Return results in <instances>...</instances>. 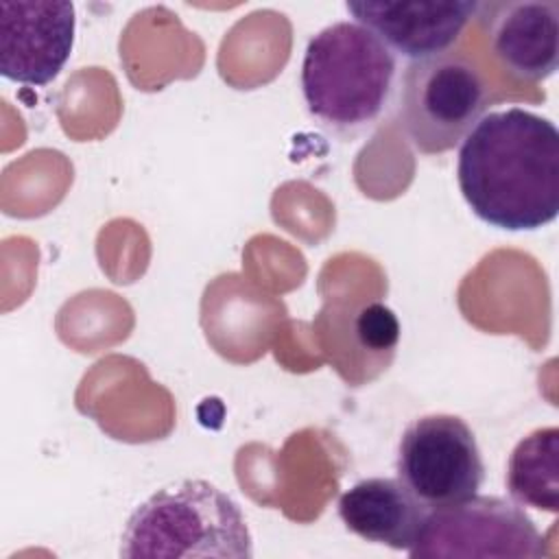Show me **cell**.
Wrapping results in <instances>:
<instances>
[{"instance_id":"1","label":"cell","mask_w":559,"mask_h":559,"mask_svg":"<svg viewBox=\"0 0 559 559\" xmlns=\"http://www.w3.org/2000/svg\"><path fill=\"white\" fill-rule=\"evenodd\" d=\"M456 179L480 221L539 229L559 212V131L522 107L489 111L461 142Z\"/></svg>"},{"instance_id":"2","label":"cell","mask_w":559,"mask_h":559,"mask_svg":"<svg viewBox=\"0 0 559 559\" xmlns=\"http://www.w3.org/2000/svg\"><path fill=\"white\" fill-rule=\"evenodd\" d=\"M120 557L249 559L253 539L240 507L207 480L162 487L129 515Z\"/></svg>"},{"instance_id":"3","label":"cell","mask_w":559,"mask_h":559,"mask_svg":"<svg viewBox=\"0 0 559 559\" xmlns=\"http://www.w3.org/2000/svg\"><path fill=\"white\" fill-rule=\"evenodd\" d=\"M395 55L358 22H334L310 37L301 61L308 111L325 127L354 131L384 109Z\"/></svg>"},{"instance_id":"4","label":"cell","mask_w":559,"mask_h":559,"mask_svg":"<svg viewBox=\"0 0 559 559\" xmlns=\"http://www.w3.org/2000/svg\"><path fill=\"white\" fill-rule=\"evenodd\" d=\"M487 85L461 55L415 59L400 79L397 114L408 142L426 155L452 151L480 120Z\"/></svg>"},{"instance_id":"5","label":"cell","mask_w":559,"mask_h":559,"mask_svg":"<svg viewBox=\"0 0 559 559\" xmlns=\"http://www.w3.org/2000/svg\"><path fill=\"white\" fill-rule=\"evenodd\" d=\"M397 478L428 507L463 502L478 493L485 463L472 428L459 415L413 419L397 445Z\"/></svg>"},{"instance_id":"6","label":"cell","mask_w":559,"mask_h":559,"mask_svg":"<svg viewBox=\"0 0 559 559\" xmlns=\"http://www.w3.org/2000/svg\"><path fill=\"white\" fill-rule=\"evenodd\" d=\"M408 557H513L546 555L544 537L522 507L498 496H472L428 509Z\"/></svg>"},{"instance_id":"7","label":"cell","mask_w":559,"mask_h":559,"mask_svg":"<svg viewBox=\"0 0 559 559\" xmlns=\"http://www.w3.org/2000/svg\"><path fill=\"white\" fill-rule=\"evenodd\" d=\"M72 2H0V72L20 85H48L63 70L74 46Z\"/></svg>"},{"instance_id":"8","label":"cell","mask_w":559,"mask_h":559,"mask_svg":"<svg viewBox=\"0 0 559 559\" xmlns=\"http://www.w3.org/2000/svg\"><path fill=\"white\" fill-rule=\"evenodd\" d=\"M345 9L356 22L369 28L391 52L408 59L443 55L454 46L469 20L478 13L474 0H360L347 2Z\"/></svg>"},{"instance_id":"9","label":"cell","mask_w":559,"mask_h":559,"mask_svg":"<svg viewBox=\"0 0 559 559\" xmlns=\"http://www.w3.org/2000/svg\"><path fill=\"white\" fill-rule=\"evenodd\" d=\"M485 28L496 59L522 81H544L559 63V2H485Z\"/></svg>"},{"instance_id":"10","label":"cell","mask_w":559,"mask_h":559,"mask_svg":"<svg viewBox=\"0 0 559 559\" xmlns=\"http://www.w3.org/2000/svg\"><path fill=\"white\" fill-rule=\"evenodd\" d=\"M338 515L354 535L408 552L428 515V507L400 478L373 476L341 493Z\"/></svg>"},{"instance_id":"11","label":"cell","mask_w":559,"mask_h":559,"mask_svg":"<svg viewBox=\"0 0 559 559\" xmlns=\"http://www.w3.org/2000/svg\"><path fill=\"white\" fill-rule=\"evenodd\" d=\"M509 496L531 509L559 511V428L544 426L518 441L507 465Z\"/></svg>"},{"instance_id":"12","label":"cell","mask_w":559,"mask_h":559,"mask_svg":"<svg viewBox=\"0 0 559 559\" xmlns=\"http://www.w3.org/2000/svg\"><path fill=\"white\" fill-rule=\"evenodd\" d=\"M356 332L365 347L393 349L400 338V323L386 306L369 304L358 312Z\"/></svg>"}]
</instances>
